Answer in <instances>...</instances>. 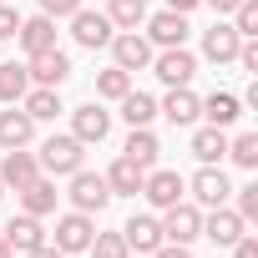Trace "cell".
<instances>
[{
    "mask_svg": "<svg viewBox=\"0 0 258 258\" xmlns=\"http://www.w3.org/2000/svg\"><path fill=\"white\" fill-rule=\"evenodd\" d=\"M0 6H6V0H0Z\"/></svg>",
    "mask_w": 258,
    "mask_h": 258,
    "instance_id": "45",
    "label": "cell"
},
{
    "mask_svg": "<svg viewBox=\"0 0 258 258\" xmlns=\"http://www.w3.org/2000/svg\"><path fill=\"white\" fill-rule=\"evenodd\" d=\"M26 91H31V71H26V66H16V61H0V101L16 106Z\"/></svg>",
    "mask_w": 258,
    "mask_h": 258,
    "instance_id": "27",
    "label": "cell"
},
{
    "mask_svg": "<svg viewBox=\"0 0 258 258\" xmlns=\"http://www.w3.org/2000/svg\"><path fill=\"white\" fill-rule=\"evenodd\" d=\"M152 71H157V81H167V86H187V81L198 76V56H192L187 46H167V51H152Z\"/></svg>",
    "mask_w": 258,
    "mask_h": 258,
    "instance_id": "7",
    "label": "cell"
},
{
    "mask_svg": "<svg viewBox=\"0 0 258 258\" xmlns=\"http://www.w3.org/2000/svg\"><path fill=\"white\" fill-rule=\"evenodd\" d=\"M152 258H192V243H157Z\"/></svg>",
    "mask_w": 258,
    "mask_h": 258,
    "instance_id": "37",
    "label": "cell"
},
{
    "mask_svg": "<svg viewBox=\"0 0 258 258\" xmlns=\"http://www.w3.org/2000/svg\"><path fill=\"white\" fill-rule=\"evenodd\" d=\"M31 137H36V121H31L21 106L0 111V147H6V152H11V147H26Z\"/></svg>",
    "mask_w": 258,
    "mask_h": 258,
    "instance_id": "23",
    "label": "cell"
},
{
    "mask_svg": "<svg viewBox=\"0 0 258 258\" xmlns=\"http://www.w3.org/2000/svg\"><path fill=\"white\" fill-rule=\"evenodd\" d=\"M0 238L11 243V253H31V248H41V243H51V238H46V228H41V218H31V213H21V218H11L6 228H0Z\"/></svg>",
    "mask_w": 258,
    "mask_h": 258,
    "instance_id": "17",
    "label": "cell"
},
{
    "mask_svg": "<svg viewBox=\"0 0 258 258\" xmlns=\"http://www.w3.org/2000/svg\"><path fill=\"white\" fill-rule=\"evenodd\" d=\"M0 258H16V253H11V243H6V238H0Z\"/></svg>",
    "mask_w": 258,
    "mask_h": 258,
    "instance_id": "42",
    "label": "cell"
},
{
    "mask_svg": "<svg viewBox=\"0 0 258 258\" xmlns=\"http://www.w3.org/2000/svg\"><path fill=\"white\" fill-rule=\"evenodd\" d=\"M16 31H21V11L6 0V6H0V41H16Z\"/></svg>",
    "mask_w": 258,
    "mask_h": 258,
    "instance_id": "36",
    "label": "cell"
},
{
    "mask_svg": "<svg viewBox=\"0 0 258 258\" xmlns=\"http://www.w3.org/2000/svg\"><path fill=\"white\" fill-rule=\"evenodd\" d=\"M41 177V162H36V152H26V147H11L6 157H0V182H6V187H31Z\"/></svg>",
    "mask_w": 258,
    "mask_h": 258,
    "instance_id": "15",
    "label": "cell"
},
{
    "mask_svg": "<svg viewBox=\"0 0 258 258\" xmlns=\"http://www.w3.org/2000/svg\"><path fill=\"white\" fill-rule=\"evenodd\" d=\"M243 233H248V223H243V218H238L228 203H223V208H208V218H203V238H208V243H218V248H233Z\"/></svg>",
    "mask_w": 258,
    "mask_h": 258,
    "instance_id": "13",
    "label": "cell"
},
{
    "mask_svg": "<svg viewBox=\"0 0 258 258\" xmlns=\"http://www.w3.org/2000/svg\"><path fill=\"white\" fill-rule=\"evenodd\" d=\"M233 258H258V238H253V233H243V238L233 243Z\"/></svg>",
    "mask_w": 258,
    "mask_h": 258,
    "instance_id": "38",
    "label": "cell"
},
{
    "mask_svg": "<svg viewBox=\"0 0 258 258\" xmlns=\"http://www.w3.org/2000/svg\"><path fill=\"white\" fill-rule=\"evenodd\" d=\"M157 152H162V142H157L152 126H132V137H126V147H121V157H132L137 167H152Z\"/></svg>",
    "mask_w": 258,
    "mask_h": 258,
    "instance_id": "25",
    "label": "cell"
},
{
    "mask_svg": "<svg viewBox=\"0 0 258 258\" xmlns=\"http://www.w3.org/2000/svg\"><path fill=\"white\" fill-rule=\"evenodd\" d=\"M81 6H86V0H41V16H51V21H71Z\"/></svg>",
    "mask_w": 258,
    "mask_h": 258,
    "instance_id": "35",
    "label": "cell"
},
{
    "mask_svg": "<svg viewBox=\"0 0 258 258\" xmlns=\"http://www.w3.org/2000/svg\"><path fill=\"white\" fill-rule=\"evenodd\" d=\"M0 198H6V182H0Z\"/></svg>",
    "mask_w": 258,
    "mask_h": 258,
    "instance_id": "44",
    "label": "cell"
},
{
    "mask_svg": "<svg viewBox=\"0 0 258 258\" xmlns=\"http://www.w3.org/2000/svg\"><path fill=\"white\" fill-rule=\"evenodd\" d=\"M111 66L121 71H147L152 66V41L142 31H116L111 36Z\"/></svg>",
    "mask_w": 258,
    "mask_h": 258,
    "instance_id": "8",
    "label": "cell"
},
{
    "mask_svg": "<svg viewBox=\"0 0 258 258\" xmlns=\"http://www.w3.org/2000/svg\"><path fill=\"white\" fill-rule=\"evenodd\" d=\"M192 157L198 162H223L228 157V132L223 126H198L192 132Z\"/></svg>",
    "mask_w": 258,
    "mask_h": 258,
    "instance_id": "26",
    "label": "cell"
},
{
    "mask_svg": "<svg viewBox=\"0 0 258 258\" xmlns=\"http://www.w3.org/2000/svg\"><path fill=\"white\" fill-rule=\"evenodd\" d=\"M142 182H147V167H137L132 157H116V162L106 167V187H111V198H137Z\"/></svg>",
    "mask_w": 258,
    "mask_h": 258,
    "instance_id": "18",
    "label": "cell"
},
{
    "mask_svg": "<svg viewBox=\"0 0 258 258\" xmlns=\"http://www.w3.org/2000/svg\"><path fill=\"white\" fill-rule=\"evenodd\" d=\"M162 243H192V238H203V208L198 203H172V208H162Z\"/></svg>",
    "mask_w": 258,
    "mask_h": 258,
    "instance_id": "4",
    "label": "cell"
},
{
    "mask_svg": "<svg viewBox=\"0 0 258 258\" xmlns=\"http://www.w3.org/2000/svg\"><path fill=\"white\" fill-rule=\"evenodd\" d=\"M86 253H91V258H126L132 248H126V238H121V233H96Z\"/></svg>",
    "mask_w": 258,
    "mask_h": 258,
    "instance_id": "33",
    "label": "cell"
},
{
    "mask_svg": "<svg viewBox=\"0 0 258 258\" xmlns=\"http://www.w3.org/2000/svg\"><path fill=\"white\" fill-rule=\"evenodd\" d=\"M126 91H132V71H121V66H106V71H96V96H106V101H121Z\"/></svg>",
    "mask_w": 258,
    "mask_h": 258,
    "instance_id": "30",
    "label": "cell"
},
{
    "mask_svg": "<svg viewBox=\"0 0 258 258\" xmlns=\"http://www.w3.org/2000/svg\"><path fill=\"white\" fill-rule=\"evenodd\" d=\"M198 111L208 116V126H223V132H228V126L243 116V101H238L233 91H213V96H203V101H198Z\"/></svg>",
    "mask_w": 258,
    "mask_h": 258,
    "instance_id": "20",
    "label": "cell"
},
{
    "mask_svg": "<svg viewBox=\"0 0 258 258\" xmlns=\"http://www.w3.org/2000/svg\"><path fill=\"white\" fill-rule=\"evenodd\" d=\"M126 258H132V253H126ZM137 258H152V253H137Z\"/></svg>",
    "mask_w": 258,
    "mask_h": 258,
    "instance_id": "43",
    "label": "cell"
},
{
    "mask_svg": "<svg viewBox=\"0 0 258 258\" xmlns=\"http://www.w3.org/2000/svg\"><path fill=\"white\" fill-rule=\"evenodd\" d=\"M228 157H233L238 167L253 172V167H258V132H238V137L228 142Z\"/></svg>",
    "mask_w": 258,
    "mask_h": 258,
    "instance_id": "31",
    "label": "cell"
},
{
    "mask_svg": "<svg viewBox=\"0 0 258 258\" xmlns=\"http://www.w3.org/2000/svg\"><path fill=\"white\" fill-rule=\"evenodd\" d=\"M147 26V41L152 46H187V36H192V26H187V16H177V11H157V16H147L142 21Z\"/></svg>",
    "mask_w": 258,
    "mask_h": 258,
    "instance_id": "11",
    "label": "cell"
},
{
    "mask_svg": "<svg viewBox=\"0 0 258 258\" xmlns=\"http://www.w3.org/2000/svg\"><path fill=\"white\" fill-rule=\"evenodd\" d=\"M16 41L26 46V56H36V51H51V46H56V21H51V16H31V21H21Z\"/></svg>",
    "mask_w": 258,
    "mask_h": 258,
    "instance_id": "22",
    "label": "cell"
},
{
    "mask_svg": "<svg viewBox=\"0 0 258 258\" xmlns=\"http://www.w3.org/2000/svg\"><path fill=\"white\" fill-rule=\"evenodd\" d=\"M21 258H66L56 243H41V248H31V253H21Z\"/></svg>",
    "mask_w": 258,
    "mask_h": 258,
    "instance_id": "39",
    "label": "cell"
},
{
    "mask_svg": "<svg viewBox=\"0 0 258 258\" xmlns=\"http://www.w3.org/2000/svg\"><path fill=\"white\" fill-rule=\"evenodd\" d=\"M66 198H71V208L76 213H101L106 203H111V187H106V172H86V167H76L71 172V187H66Z\"/></svg>",
    "mask_w": 258,
    "mask_h": 258,
    "instance_id": "3",
    "label": "cell"
},
{
    "mask_svg": "<svg viewBox=\"0 0 258 258\" xmlns=\"http://www.w3.org/2000/svg\"><path fill=\"white\" fill-rule=\"evenodd\" d=\"M203 0H167V11H177V16H187V11H198Z\"/></svg>",
    "mask_w": 258,
    "mask_h": 258,
    "instance_id": "40",
    "label": "cell"
},
{
    "mask_svg": "<svg viewBox=\"0 0 258 258\" xmlns=\"http://www.w3.org/2000/svg\"><path fill=\"white\" fill-rule=\"evenodd\" d=\"M71 137H76V142H86V147L106 142V137H111V111H106L101 101L76 106V111H71Z\"/></svg>",
    "mask_w": 258,
    "mask_h": 258,
    "instance_id": "9",
    "label": "cell"
},
{
    "mask_svg": "<svg viewBox=\"0 0 258 258\" xmlns=\"http://www.w3.org/2000/svg\"><path fill=\"white\" fill-rule=\"evenodd\" d=\"M233 192H238L233 213H238L243 223H258V182H248V187H233Z\"/></svg>",
    "mask_w": 258,
    "mask_h": 258,
    "instance_id": "34",
    "label": "cell"
},
{
    "mask_svg": "<svg viewBox=\"0 0 258 258\" xmlns=\"http://www.w3.org/2000/svg\"><path fill=\"white\" fill-rule=\"evenodd\" d=\"M56 198H61V192H56V182H51V177H36L31 187H21V208H26L31 218L56 213Z\"/></svg>",
    "mask_w": 258,
    "mask_h": 258,
    "instance_id": "24",
    "label": "cell"
},
{
    "mask_svg": "<svg viewBox=\"0 0 258 258\" xmlns=\"http://www.w3.org/2000/svg\"><path fill=\"white\" fill-rule=\"evenodd\" d=\"M71 36H76V46L81 51H101V46H111V36H116V26L106 21V11H76L71 16Z\"/></svg>",
    "mask_w": 258,
    "mask_h": 258,
    "instance_id": "6",
    "label": "cell"
},
{
    "mask_svg": "<svg viewBox=\"0 0 258 258\" xmlns=\"http://www.w3.org/2000/svg\"><path fill=\"white\" fill-rule=\"evenodd\" d=\"M106 21L116 31H137L147 21V0H106Z\"/></svg>",
    "mask_w": 258,
    "mask_h": 258,
    "instance_id": "28",
    "label": "cell"
},
{
    "mask_svg": "<svg viewBox=\"0 0 258 258\" xmlns=\"http://www.w3.org/2000/svg\"><path fill=\"white\" fill-rule=\"evenodd\" d=\"M152 116H157V101L147 91H126L121 96V121L126 126H152Z\"/></svg>",
    "mask_w": 258,
    "mask_h": 258,
    "instance_id": "29",
    "label": "cell"
},
{
    "mask_svg": "<svg viewBox=\"0 0 258 258\" xmlns=\"http://www.w3.org/2000/svg\"><path fill=\"white\" fill-rule=\"evenodd\" d=\"M187 187H192V203H198V208H223V203L233 198V182H228L223 162H203Z\"/></svg>",
    "mask_w": 258,
    "mask_h": 258,
    "instance_id": "5",
    "label": "cell"
},
{
    "mask_svg": "<svg viewBox=\"0 0 258 258\" xmlns=\"http://www.w3.org/2000/svg\"><path fill=\"white\" fill-rule=\"evenodd\" d=\"M198 101H203V96H198L192 86H167V96L157 101V111H162L172 126H192V121L203 116V111H198Z\"/></svg>",
    "mask_w": 258,
    "mask_h": 258,
    "instance_id": "16",
    "label": "cell"
},
{
    "mask_svg": "<svg viewBox=\"0 0 258 258\" xmlns=\"http://www.w3.org/2000/svg\"><path fill=\"white\" fill-rule=\"evenodd\" d=\"M36 162H41V172H51V177H71L76 167H86V142H76L71 132H56V137L41 142Z\"/></svg>",
    "mask_w": 258,
    "mask_h": 258,
    "instance_id": "1",
    "label": "cell"
},
{
    "mask_svg": "<svg viewBox=\"0 0 258 258\" xmlns=\"http://www.w3.org/2000/svg\"><path fill=\"white\" fill-rule=\"evenodd\" d=\"M21 111H26L31 121H56L66 106H61V91H56V86H31V91L21 96Z\"/></svg>",
    "mask_w": 258,
    "mask_h": 258,
    "instance_id": "21",
    "label": "cell"
},
{
    "mask_svg": "<svg viewBox=\"0 0 258 258\" xmlns=\"http://www.w3.org/2000/svg\"><path fill=\"white\" fill-rule=\"evenodd\" d=\"M203 6H213L218 16H233V11H238V0H203Z\"/></svg>",
    "mask_w": 258,
    "mask_h": 258,
    "instance_id": "41",
    "label": "cell"
},
{
    "mask_svg": "<svg viewBox=\"0 0 258 258\" xmlns=\"http://www.w3.org/2000/svg\"><path fill=\"white\" fill-rule=\"evenodd\" d=\"M121 238H126V248H132V253H152V248L162 243V223H157L152 213H132V218H126V228H121Z\"/></svg>",
    "mask_w": 258,
    "mask_h": 258,
    "instance_id": "19",
    "label": "cell"
},
{
    "mask_svg": "<svg viewBox=\"0 0 258 258\" xmlns=\"http://www.w3.org/2000/svg\"><path fill=\"white\" fill-rule=\"evenodd\" d=\"M142 198L162 213V208H172V203H182L187 198V182H182V172H172V167H147V182H142Z\"/></svg>",
    "mask_w": 258,
    "mask_h": 258,
    "instance_id": "10",
    "label": "cell"
},
{
    "mask_svg": "<svg viewBox=\"0 0 258 258\" xmlns=\"http://www.w3.org/2000/svg\"><path fill=\"white\" fill-rule=\"evenodd\" d=\"M238 46H243V36H238V31L223 21V16H218V21L203 31V56H208L213 66H228V61L238 56Z\"/></svg>",
    "mask_w": 258,
    "mask_h": 258,
    "instance_id": "14",
    "label": "cell"
},
{
    "mask_svg": "<svg viewBox=\"0 0 258 258\" xmlns=\"http://www.w3.org/2000/svg\"><path fill=\"white\" fill-rule=\"evenodd\" d=\"M26 71H31V86H56V91H61V81L71 76V56H66L61 46H51V51H36Z\"/></svg>",
    "mask_w": 258,
    "mask_h": 258,
    "instance_id": "12",
    "label": "cell"
},
{
    "mask_svg": "<svg viewBox=\"0 0 258 258\" xmlns=\"http://www.w3.org/2000/svg\"><path fill=\"white\" fill-rule=\"evenodd\" d=\"M91 238H96V218H91V213H76V208H71V213H61V218H56L51 243H56L66 258H81V253L91 248Z\"/></svg>",
    "mask_w": 258,
    "mask_h": 258,
    "instance_id": "2",
    "label": "cell"
},
{
    "mask_svg": "<svg viewBox=\"0 0 258 258\" xmlns=\"http://www.w3.org/2000/svg\"><path fill=\"white\" fill-rule=\"evenodd\" d=\"M243 41H253L258 36V0H238V11H233V21H228Z\"/></svg>",
    "mask_w": 258,
    "mask_h": 258,
    "instance_id": "32",
    "label": "cell"
}]
</instances>
